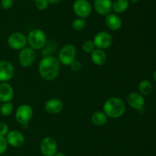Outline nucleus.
Wrapping results in <instances>:
<instances>
[{"instance_id": "f257e3e1", "label": "nucleus", "mask_w": 156, "mask_h": 156, "mask_svg": "<svg viewBox=\"0 0 156 156\" xmlns=\"http://www.w3.org/2000/svg\"><path fill=\"white\" fill-rule=\"evenodd\" d=\"M38 70L41 77L47 81L56 79L60 72V62L56 57L47 55L41 60Z\"/></svg>"}, {"instance_id": "f03ea898", "label": "nucleus", "mask_w": 156, "mask_h": 156, "mask_svg": "<svg viewBox=\"0 0 156 156\" xmlns=\"http://www.w3.org/2000/svg\"><path fill=\"white\" fill-rule=\"evenodd\" d=\"M104 113L107 116L117 119L123 116L126 112L125 102L120 98L111 97L107 99L103 106Z\"/></svg>"}, {"instance_id": "7ed1b4c3", "label": "nucleus", "mask_w": 156, "mask_h": 156, "mask_svg": "<svg viewBox=\"0 0 156 156\" xmlns=\"http://www.w3.org/2000/svg\"><path fill=\"white\" fill-rule=\"evenodd\" d=\"M27 43L34 50H41L47 44V36L44 31L35 28L30 31L27 37Z\"/></svg>"}, {"instance_id": "20e7f679", "label": "nucleus", "mask_w": 156, "mask_h": 156, "mask_svg": "<svg viewBox=\"0 0 156 156\" xmlns=\"http://www.w3.org/2000/svg\"><path fill=\"white\" fill-rule=\"evenodd\" d=\"M76 56V49L73 44H67L61 47L58 54V60L63 65L69 66L75 61Z\"/></svg>"}, {"instance_id": "39448f33", "label": "nucleus", "mask_w": 156, "mask_h": 156, "mask_svg": "<svg viewBox=\"0 0 156 156\" xmlns=\"http://www.w3.org/2000/svg\"><path fill=\"white\" fill-rule=\"evenodd\" d=\"M73 11L78 17L86 18L91 15L92 7L88 0H76L73 3Z\"/></svg>"}, {"instance_id": "423d86ee", "label": "nucleus", "mask_w": 156, "mask_h": 156, "mask_svg": "<svg viewBox=\"0 0 156 156\" xmlns=\"http://www.w3.org/2000/svg\"><path fill=\"white\" fill-rule=\"evenodd\" d=\"M8 44L13 50H21L27 44V37L21 32H14L11 34L7 40Z\"/></svg>"}, {"instance_id": "0eeeda50", "label": "nucleus", "mask_w": 156, "mask_h": 156, "mask_svg": "<svg viewBox=\"0 0 156 156\" xmlns=\"http://www.w3.org/2000/svg\"><path fill=\"white\" fill-rule=\"evenodd\" d=\"M36 58L34 50L31 47H25L20 50L18 54V61L23 67H29L33 65Z\"/></svg>"}, {"instance_id": "6e6552de", "label": "nucleus", "mask_w": 156, "mask_h": 156, "mask_svg": "<svg viewBox=\"0 0 156 156\" xmlns=\"http://www.w3.org/2000/svg\"><path fill=\"white\" fill-rule=\"evenodd\" d=\"M33 116V110L27 104L21 105L16 110L15 119L21 125H27Z\"/></svg>"}, {"instance_id": "1a4fd4ad", "label": "nucleus", "mask_w": 156, "mask_h": 156, "mask_svg": "<svg viewBox=\"0 0 156 156\" xmlns=\"http://www.w3.org/2000/svg\"><path fill=\"white\" fill-rule=\"evenodd\" d=\"M96 48L105 50L109 48L113 43V37L108 32H100L94 36L93 40Z\"/></svg>"}, {"instance_id": "9d476101", "label": "nucleus", "mask_w": 156, "mask_h": 156, "mask_svg": "<svg viewBox=\"0 0 156 156\" xmlns=\"http://www.w3.org/2000/svg\"><path fill=\"white\" fill-rule=\"evenodd\" d=\"M40 148L44 156H53L57 151V143L53 138L46 137L41 141Z\"/></svg>"}, {"instance_id": "9b49d317", "label": "nucleus", "mask_w": 156, "mask_h": 156, "mask_svg": "<svg viewBox=\"0 0 156 156\" xmlns=\"http://www.w3.org/2000/svg\"><path fill=\"white\" fill-rule=\"evenodd\" d=\"M15 73L13 64L8 61H0V82H8L10 80Z\"/></svg>"}, {"instance_id": "f8f14e48", "label": "nucleus", "mask_w": 156, "mask_h": 156, "mask_svg": "<svg viewBox=\"0 0 156 156\" xmlns=\"http://www.w3.org/2000/svg\"><path fill=\"white\" fill-rule=\"evenodd\" d=\"M126 102L131 108L136 110L143 109L145 105V99L143 95L136 92H133L128 95L126 97Z\"/></svg>"}, {"instance_id": "ddd939ff", "label": "nucleus", "mask_w": 156, "mask_h": 156, "mask_svg": "<svg viewBox=\"0 0 156 156\" xmlns=\"http://www.w3.org/2000/svg\"><path fill=\"white\" fill-rule=\"evenodd\" d=\"M6 141L8 142V145H10L11 146L18 148L23 145L24 142V136L21 132L17 131V130H12L9 132L6 135Z\"/></svg>"}, {"instance_id": "4468645a", "label": "nucleus", "mask_w": 156, "mask_h": 156, "mask_svg": "<svg viewBox=\"0 0 156 156\" xmlns=\"http://www.w3.org/2000/svg\"><path fill=\"white\" fill-rule=\"evenodd\" d=\"M112 0H94V10L100 15L106 16L112 10Z\"/></svg>"}, {"instance_id": "2eb2a0df", "label": "nucleus", "mask_w": 156, "mask_h": 156, "mask_svg": "<svg viewBox=\"0 0 156 156\" xmlns=\"http://www.w3.org/2000/svg\"><path fill=\"white\" fill-rule=\"evenodd\" d=\"M46 112L50 114H58L63 109V103L62 101L57 98L50 99L46 102L44 105Z\"/></svg>"}, {"instance_id": "dca6fc26", "label": "nucleus", "mask_w": 156, "mask_h": 156, "mask_svg": "<svg viewBox=\"0 0 156 156\" xmlns=\"http://www.w3.org/2000/svg\"><path fill=\"white\" fill-rule=\"evenodd\" d=\"M14 90L11 84L7 82L0 84V101L2 102H11L13 99Z\"/></svg>"}, {"instance_id": "f3484780", "label": "nucleus", "mask_w": 156, "mask_h": 156, "mask_svg": "<svg viewBox=\"0 0 156 156\" xmlns=\"http://www.w3.org/2000/svg\"><path fill=\"white\" fill-rule=\"evenodd\" d=\"M105 24L110 30L116 32L121 28L122 20L117 14L110 13L105 17Z\"/></svg>"}, {"instance_id": "a211bd4d", "label": "nucleus", "mask_w": 156, "mask_h": 156, "mask_svg": "<svg viewBox=\"0 0 156 156\" xmlns=\"http://www.w3.org/2000/svg\"><path fill=\"white\" fill-rule=\"evenodd\" d=\"M91 58L92 62L98 66L103 65L106 63L108 57L105 50L96 48L91 53Z\"/></svg>"}, {"instance_id": "6ab92c4d", "label": "nucleus", "mask_w": 156, "mask_h": 156, "mask_svg": "<svg viewBox=\"0 0 156 156\" xmlns=\"http://www.w3.org/2000/svg\"><path fill=\"white\" fill-rule=\"evenodd\" d=\"M129 6L128 0H115L112 3V10L117 14H122L127 10Z\"/></svg>"}, {"instance_id": "aec40b11", "label": "nucleus", "mask_w": 156, "mask_h": 156, "mask_svg": "<svg viewBox=\"0 0 156 156\" xmlns=\"http://www.w3.org/2000/svg\"><path fill=\"white\" fill-rule=\"evenodd\" d=\"M107 121H108V116L104 112H94L91 116V122L97 126H102L106 123Z\"/></svg>"}, {"instance_id": "412c9836", "label": "nucleus", "mask_w": 156, "mask_h": 156, "mask_svg": "<svg viewBox=\"0 0 156 156\" xmlns=\"http://www.w3.org/2000/svg\"><path fill=\"white\" fill-rule=\"evenodd\" d=\"M152 84L150 81L147 80H143L140 81V84H139V91H140V94L143 96H149L152 91Z\"/></svg>"}, {"instance_id": "4be33fe9", "label": "nucleus", "mask_w": 156, "mask_h": 156, "mask_svg": "<svg viewBox=\"0 0 156 156\" xmlns=\"http://www.w3.org/2000/svg\"><path fill=\"white\" fill-rule=\"evenodd\" d=\"M14 110V105L11 102H3L0 107V113L4 116H9Z\"/></svg>"}, {"instance_id": "5701e85b", "label": "nucleus", "mask_w": 156, "mask_h": 156, "mask_svg": "<svg viewBox=\"0 0 156 156\" xmlns=\"http://www.w3.org/2000/svg\"><path fill=\"white\" fill-rule=\"evenodd\" d=\"M85 25H86V21L85 18H79L75 19L72 23V27L75 31H82L85 28Z\"/></svg>"}, {"instance_id": "b1692460", "label": "nucleus", "mask_w": 156, "mask_h": 156, "mask_svg": "<svg viewBox=\"0 0 156 156\" xmlns=\"http://www.w3.org/2000/svg\"><path fill=\"white\" fill-rule=\"evenodd\" d=\"M82 49L85 53L90 54L95 49V46H94L93 41H86L82 45Z\"/></svg>"}, {"instance_id": "393cba45", "label": "nucleus", "mask_w": 156, "mask_h": 156, "mask_svg": "<svg viewBox=\"0 0 156 156\" xmlns=\"http://www.w3.org/2000/svg\"><path fill=\"white\" fill-rule=\"evenodd\" d=\"M49 6V2L47 0H36L35 1V6L40 11H44L47 9Z\"/></svg>"}, {"instance_id": "a878e982", "label": "nucleus", "mask_w": 156, "mask_h": 156, "mask_svg": "<svg viewBox=\"0 0 156 156\" xmlns=\"http://www.w3.org/2000/svg\"><path fill=\"white\" fill-rule=\"evenodd\" d=\"M8 148V142L5 136H0V155L5 152Z\"/></svg>"}, {"instance_id": "bb28decb", "label": "nucleus", "mask_w": 156, "mask_h": 156, "mask_svg": "<svg viewBox=\"0 0 156 156\" xmlns=\"http://www.w3.org/2000/svg\"><path fill=\"white\" fill-rule=\"evenodd\" d=\"M9 132V128L8 124H6L5 122H0V136L5 137Z\"/></svg>"}, {"instance_id": "cd10ccee", "label": "nucleus", "mask_w": 156, "mask_h": 156, "mask_svg": "<svg viewBox=\"0 0 156 156\" xmlns=\"http://www.w3.org/2000/svg\"><path fill=\"white\" fill-rule=\"evenodd\" d=\"M14 0H1L0 5L3 9H9L12 7Z\"/></svg>"}, {"instance_id": "c85d7f7f", "label": "nucleus", "mask_w": 156, "mask_h": 156, "mask_svg": "<svg viewBox=\"0 0 156 156\" xmlns=\"http://www.w3.org/2000/svg\"><path fill=\"white\" fill-rule=\"evenodd\" d=\"M70 66H71L72 70H74V71L76 72L80 71L82 68V64H81L80 62H79V61H73V62L70 64Z\"/></svg>"}, {"instance_id": "c756f323", "label": "nucleus", "mask_w": 156, "mask_h": 156, "mask_svg": "<svg viewBox=\"0 0 156 156\" xmlns=\"http://www.w3.org/2000/svg\"><path fill=\"white\" fill-rule=\"evenodd\" d=\"M47 1H48L49 4H57L62 0H47Z\"/></svg>"}, {"instance_id": "7c9ffc66", "label": "nucleus", "mask_w": 156, "mask_h": 156, "mask_svg": "<svg viewBox=\"0 0 156 156\" xmlns=\"http://www.w3.org/2000/svg\"><path fill=\"white\" fill-rule=\"evenodd\" d=\"M53 156H66L63 153H61V152H56V154H54Z\"/></svg>"}, {"instance_id": "2f4dec72", "label": "nucleus", "mask_w": 156, "mask_h": 156, "mask_svg": "<svg viewBox=\"0 0 156 156\" xmlns=\"http://www.w3.org/2000/svg\"><path fill=\"white\" fill-rule=\"evenodd\" d=\"M128 1L130 2H132V3H137V2H139L140 0H128Z\"/></svg>"}, {"instance_id": "473e14b6", "label": "nucleus", "mask_w": 156, "mask_h": 156, "mask_svg": "<svg viewBox=\"0 0 156 156\" xmlns=\"http://www.w3.org/2000/svg\"><path fill=\"white\" fill-rule=\"evenodd\" d=\"M153 77H154V80H155V82H156V70H155V72H154Z\"/></svg>"}, {"instance_id": "72a5a7b5", "label": "nucleus", "mask_w": 156, "mask_h": 156, "mask_svg": "<svg viewBox=\"0 0 156 156\" xmlns=\"http://www.w3.org/2000/svg\"><path fill=\"white\" fill-rule=\"evenodd\" d=\"M1 105H2V104H1V101H0V107H1Z\"/></svg>"}, {"instance_id": "f704fd0d", "label": "nucleus", "mask_w": 156, "mask_h": 156, "mask_svg": "<svg viewBox=\"0 0 156 156\" xmlns=\"http://www.w3.org/2000/svg\"><path fill=\"white\" fill-rule=\"evenodd\" d=\"M1 9H2V7H1V5H0V10H1Z\"/></svg>"}, {"instance_id": "c9c22d12", "label": "nucleus", "mask_w": 156, "mask_h": 156, "mask_svg": "<svg viewBox=\"0 0 156 156\" xmlns=\"http://www.w3.org/2000/svg\"><path fill=\"white\" fill-rule=\"evenodd\" d=\"M33 1H34V2H35V1H36V0H33Z\"/></svg>"}]
</instances>
